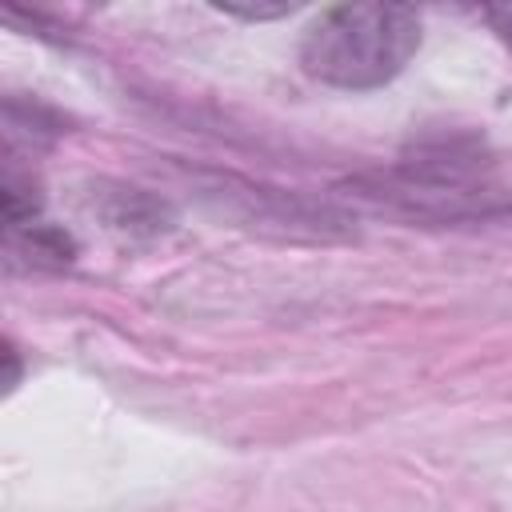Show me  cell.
Instances as JSON below:
<instances>
[{
  "label": "cell",
  "mask_w": 512,
  "mask_h": 512,
  "mask_svg": "<svg viewBox=\"0 0 512 512\" xmlns=\"http://www.w3.org/2000/svg\"><path fill=\"white\" fill-rule=\"evenodd\" d=\"M360 196L416 220H484L512 212V192L496 184L492 160L468 136H436L400 156L388 172L356 180Z\"/></svg>",
  "instance_id": "1"
},
{
  "label": "cell",
  "mask_w": 512,
  "mask_h": 512,
  "mask_svg": "<svg viewBox=\"0 0 512 512\" xmlns=\"http://www.w3.org/2000/svg\"><path fill=\"white\" fill-rule=\"evenodd\" d=\"M220 8L232 16H244V20H268V16L292 12V4H220Z\"/></svg>",
  "instance_id": "4"
},
{
  "label": "cell",
  "mask_w": 512,
  "mask_h": 512,
  "mask_svg": "<svg viewBox=\"0 0 512 512\" xmlns=\"http://www.w3.org/2000/svg\"><path fill=\"white\" fill-rule=\"evenodd\" d=\"M484 20L492 24V32L508 44V52H512V4H492V8H484Z\"/></svg>",
  "instance_id": "5"
},
{
  "label": "cell",
  "mask_w": 512,
  "mask_h": 512,
  "mask_svg": "<svg viewBox=\"0 0 512 512\" xmlns=\"http://www.w3.org/2000/svg\"><path fill=\"white\" fill-rule=\"evenodd\" d=\"M208 200L216 204H232L244 208V220H256V228H276L284 236H328V232H344L348 216L328 208V204H312L304 196L280 192V188H260L248 180H232V176H216L208 188Z\"/></svg>",
  "instance_id": "3"
},
{
  "label": "cell",
  "mask_w": 512,
  "mask_h": 512,
  "mask_svg": "<svg viewBox=\"0 0 512 512\" xmlns=\"http://www.w3.org/2000/svg\"><path fill=\"white\" fill-rule=\"evenodd\" d=\"M420 48V12L408 4H336L324 8L304 40L300 64L312 80L368 92L404 72Z\"/></svg>",
  "instance_id": "2"
}]
</instances>
